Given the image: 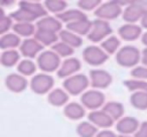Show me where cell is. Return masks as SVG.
Wrapping results in <instances>:
<instances>
[{"label":"cell","instance_id":"cell-5","mask_svg":"<svg viewBox=\"0 0 147 137\" xmlns=\"http://www.w3.org/2000/svg\"><path fill=\"white\" fill-rule=\"evenodd\" d=\"M113 29L109 21L98 19L93 20L92 29L88 35V39L92 43H102L109 36H111Z\"/></svg>","mask_w":147,"mask_h":137},{"label":"cell","instance_id":"cell-24","mask_svg":"<svg viewBox=\"0 0 147 137\" xmlns=\"http://www.w3.org/2000/svg\"><path fill=\"white\" fill-rule=\"evenodd\" d=\"M34 37L36 40H38L41 45L45 47V45H51L53 47L55 43H57L59 40V33L51 32V31L43 30V29H38L36 28L35 31Z\"/></svg>","mask_w":147,"mask_h":137},{"label":"cell","instance_id":"cell-11","mask_svg":"<svg viewBox=\"0 0 147 137\" xmlns=\"http://www.w3.org/2000/svg\"><path fill=\"white\" fill-rule=\"evenodd\" d=\"M82 67V63L77 57H67L61 63V67L57 70V76L59 79H67L76 75Z\"/></svg>","mask_w":147,"mask_h":137},{"label":"cell","instance_id":"cell-44","mask_svg":"<svg viewBox=\"0 0 147 137\" xmlns=\"http://www.w3.org/2000/svg\"><path fill=\"white\" fill-rule=\"evenodd\" d=\"M118 137H131L130 135H119Z\"/></svg>","mask_w":147,"mask_h":137},{"label":"cell","instance_id":"cell-32","mask_svg":"<svg viewBox=\"0 0 147 137\" xmlns=\"http://www.w3.org/2000/svg\"><path fill=\"white\" fill-rule=\"evenodd\" d=\"M10 17L16 22H30L32 23V21L38 20L35 16H33L31 13H29L28 11L24 10V9L18 7V9L15 11H13L12 13H10Z\"/></svg>","mask_w":147,"mask_h":137},{"label":"cell","instance_id":"cell-19","mask_svg":"<svg viewBox=\"0 0 147 137\" xmlns=\"http://www.w3.org/2000/svg\"><path fill=\"white\" fill-rule=\"evenodd\" d=\"M63 114L71 120H80L86 114V108L81 103L69 102L65 106Z\"/></svg>","mask_w":147,"mask_h":137},{"label":"cell","instance_id":"cell-9","mask_svg":"<svg viewBox=\"0 0 147 137\" xmlns=\"http://www.w3.org/2000/svg\"><path fill=\"white\" fill-rule=\"evenodd\" d=\"M90 85L96 90L107 89L113 82V77L109 72L102 69H94L89 73Z\"/></svg>","mask_w":147,"mask_h":137},{"label":"cell","instance_id":"cell-12","mask_svg":"<svg viewBox=\"0 0 147 137\" xmlns=\"http://www.w3.org/2000/svg\"><path fill=\"white\" fill-rule=\"evenodd\" d=\"M5 85L7 89L13 93H21L27 88L28 86V81L24 76L18 74V73H13L6 77L5 79Z\"/></svg>","mask_w":147,"mask_h":137},{"label":"cell","instance_id":"cell-18","mask_svg":"<svg viewBox=\"0 0 147 137\" xmlns=\"http://www.w3.org/2000/svg\"><path fill=\"white\" fill-rule=\"evenodd\" d=\"M69 93L61 88H57L51 90L47 95V101L51 105L55 107L65 106L69 103Z\"/></svg>","mask_w":147,"mask_h":137},{"label":"cell","instance_id":"cell-33","mask_svg":"<svg viewBox=\"0 0 147 137\" xmlns=\"http://www.w3.org/2000/svg\"><path fill=\"white\" fill-rule=\"evenodd\" d=\"M43 4L47 12L49 11V12L55 13V15L65 11V8L67 6V3L63 0H47V1H45Z\"/></svg>","mask_w":147,"mask_h":137},{"label":"cell","instance_id":"cell-14","mask_svg":"<svg viewBox=\"0 0 147 137\" xmlns=\"http://www.w3.org/2000/svg\"><path fill=\"white\" fill-rule=\"evenodd\" d=\"M140 127V123L134 117H123L117 121L116 130L120 133V135H130L135 134Z\"/></svg>","mask_w":147,"mask_h":137},{"label":"cell","instance_id":"cell-42","mask_svg":"<svg viewBox=\"0 0 147 137\" xmlns=\"http://www.w3.org/2000/svg\"><path fill=\"white\" fill-rule=\"evenodd\" d=\"M140 22H141V27H143V28L147 29V11L144 13L143 17L141 18Z\"/></svg>","mask_w":147,"mask_h":137},{"label":"cell","instance_id":"cell-43","mask_svg":"<svg viewBox=\"0 0 147 137\" xmlns=\"http://www.w3.org/2000/svg\"><path fill=\"white\" fill-rule=\"evenodd\" d=\"M141 41H142V43L145 45V47H147V30L145 31L142 34V36H141Z\"/></svg>","mask_w":147,"mask_h":137},{"label":"cell","instance_id":"cell-22","mask_svg":"<svg viewBox=\"0 0 147 137\" xmlns=\"http://www.w3.org/2000/svg\"><path fill=\"white\" fill-rule=\"evenodd\" d=\"M104 112H106L114 121H118L123 118L124 115V106L122 103L117 101H109L102 108Z\"/></svg>","mask_w":147,"mask_h":137},{"label":"cell","instance_id":"cell-16","mask_svg":"<svg viewBox=\"0 0 147 137\" xmlns=\"http://www.w3.org/2000/svg\"><path fill=\"white\" fill-rule=\"evenodd\" d=\"M36 28L43 30L51 31L55 33H59L63 30V22L57 16H47L42 17L35 23Z\"/></svg>","mask_w":147,"mask_h":137},{"label":"cell","instance_id":"cell-34","mask_svg":"<svg viewBox=\"0 0 147 137\" xmlns=\"http://www.w3.org/2000/svg\"><path fill=\"white\" fill-rule=\"evenodd\" d=\"M124 86L130 92H147V81L129 79L124 82Z\"/></svg>","mask_w":147,"mask_h":137},{"label":"cell","instance_id":"cell-41","mask_svg":"<svg viewBox=\"0 0 147 137\" xmlns=\"http://www.w3.org/2000/svg\"><path fill=\"white\" fill-rule=\"evenodd\" d=\"M141 63L143 65L147 67V47H144L141 51Z\"/></svg>","mask_w":147,"mask_h":137},{"label":"cell","instance_id":"cell-21","mask_svg":"<svg viewBox=\"0 0 147 137\" xmlns=\"http://www.w3.org/2000/svg\"><path fill=\"white\" fill-rule=\"evenodd\" d=\"M61 22H65L67 24L71 22H76V21L82 20V19H87L88 16L87 14L82 11L81 9H69V10L63 11V13L55 15Z\"/></svg>","mask_w":147,"mask_h":137},{"label":"cell","instance_id":"cell-28","mask_svg":"<svg viewBox=\"0 0 147 137\" xmlns=\"http://www.w3.org/2000/svg\"><path fill=\"white\" fill-rule=\"evenodd\" d=\"M121 40L119 39L118 36L116 35H111L108 38H106L104 41L101 43L100 47L106 51L108 55H113L117 53L118 51L121 49Z\"/></svg>","mask_w":147,"mask_h":137},{"label":"cell","instance_id":"cell-2","mask_svg":"<svg viewBox=\"0 0 147 137\" xmlns=\"http://www.w3.org/2000/svg\"><path fill=\"white\" fill-rule=\"evenodd\" d=\"M116 61L123 67L134 69L141 61V51L134 45H124L116 53Z\"/></svg>","mask_w":147,"mask_h":137},{"label":"cell","instance_id":"cell-1","mask_svg":"<svg viewBox=\"0 0 147 137\" xmlns=\"http://www.w3.org/2000/svg\"><path fill=\"white\" fill-rule=\"evenodd\" d=\"M130 2V1H129ZM129 2H123V1H107L102 2V4L94 11L95 16L98 19L102 20H113L118 18L120 15H122L123 4H129Z\"/></svg>","mask_w":147,"mask_h":137},{"label":"cell","instance_id":"cell-3","mask_svg":"<svg viewBox=\"0 0 147 137\" xmlns=\"http://www.w3.org/2000/svg\"><path fill=\"white\" fill-rule=\"evenodd\" d=\"M90 85V79L84 74H76L65 79L63 83V87L69 95L78 96L84 94Z\"/></svg>","mask_w":147,"mask_h":137},{"label":"cell","instance_id":"cell-37","mask_svg":"<svg viewBox=\"0 0 147 137\" xmlns=\"http://www.w3.org/2000/svg\"><path fill=\"white\" fill-rule=\"evenodd\" d=\"M101 4L100 0H81L78 2L79 8L82 11H95Z\"/></svg>","mask_w":147,"mask_h":137},{"label":"cell","instance_id":"cell-26","mask_svg":"<svg viewBox=\"0 0 147 137\" xmlns=\"http://www.w3.org/2000/svg\"><path fill=\"white\" fill-rule=\"evenodd\" d=\"M13 32L16 33L18 36L30 38V36H34L36 31V25L30 22H16L12 27Z\"/></svg>","mask_w":147,"mask_h":137},{"label":"cell","instance_id":"cell-40","mask_svg":"<svg viewBox=\"0 0 147 137\" xmlns=\"http://www.w3.org/2000/svg\"><path fill=\"white\" fill-rule=\"evenodd\" d=\"M96 137H118V135L113 131L109 130V129H104V130L98 132Z\"/></svg>","mask_w":147,"mask_h":137},{"label":"cell","instance_id":"cell-13","mask_svg":"<svg viewBox=\"0 0 147 137\" xmlns=\"http://www.w3.org/2000/svg\"><path fill=\"white\" fill-rule=\"evenodd\" d=\"M118 34L125 41H134L142 36V27L136 23H125L119 27Z\"/></svg>","mask_w":147,"mask_h":137},{"label":"cell","instance_id":"cell-25","mask_svg":"<svg viewBox=\"0 0 147 137\" xmlns=\"http://www.w3.org/2000/svg\"><path fill=\"white\" fill-rule=\"evenodd\" d=\"M59 40L63 43H67V45L71 47L73 49H77L83 45V38L80 35L76 34V33L71 32L69 29H63L61 32L59 33Z\"/></svg>","mask_w":147,"mask_h":137},{"label":"cell","instance_id":"cell-36","mask_svg":"<svg viewBox=\"0 0 147 137\" xmlns=\"http://www.w3.org/2000/svg\"><path fill=\"white\" fill-rule=\"evenodd\" d=\"M13 19L10 17V15H6L3 10H1V14H0V33L1 34H5L8 33V30L13 27Z\"/></svg>","mask_w":147,"mask_h":137},{"label":"cell","instance_id":"cell-10","mask_svg":"<svg viewBox=\"0 0 147 137\" xmlns=\"http://www.w3.org/2000/svg\"><path fill=\"white\" fill-rule=\"evenodd\" d=\"M43 47H45L34 37H30V38H25L21 43L19 47V53L26 59H32L37 57L39 53L43 51Z\"/></svg>","mask_w":147,"mask_h":137},{"label":"cell","instance_id":"cell-30","mask_svg":"<svg viewBox=\"0 0 147 137\" xmlns=\"http://www.w3.org/2000/svg\"><path fill=\"white\" fill-rule=\"evenodd\" d=\"M36 67L37 65H35V63L32 59H21L18 65H17V72H18V74L22 75L24 77H29L32 76L35 73Z\"/></svg>","mask_w":147,"mask_h":137},{"label":"cell","instance_id":"cell-4","mask_svg":"<svg viewBox=\"0 0 147 137\" xmlns=\"http://www.w3.org/2000/svg\"><path fill=\"white\" fill-rule=\"evenodd\" d=\"M36 65L43 73H47V74L55 72V71L57 72L61 65V57L51 49L43 51L36 57Z\"/></svg>","mask_w":147,"mask_h":137},{"label":"cell","instance_id":"cell-31","mask_svg":"<svg viewBox=\"0 0 147 137\" xmlns=\"http://www.w3.org/2000/svg\"><path fill=\"white\" fill-rule=\"evenodd\" d=\"M130 103L138 110H147V92H134L130 96Z\"/></svg>","mask_w":147,"mask_h":137},{"label":"cell","instance_id":"cell-15","mask_svg":"<svg viewBox=\"0 0 147 137\" xmlns=\"http://www.w3.org/2000/svg\"><path fill=\"white\" fill-rule=\"evenodd\" d=\"M88 119L97 128L100 127L103 129H108L112 127L113 123H114V120L103 110L91 111L88 115Z\"/></svg>","mask_w":147,"mask_h":137},{"label":"cell","instance_id":"cell-29","mask_svg":"<svg viewBox=\"0 0 147 137\" xmlns=\"http://www.w3.org/2000/svg\"><path fill=\"white\" fill-rule=\"evenodd\" d=\"M77 133L80 137H96L98 128L90 121H84L77 126Z\"/></svg>","mask_w":147,"mask_h":137},{"label":"cell","instance_id":"cell-20","mask_svg":"<svg viewBox=\"0 0 147 137\" xmlns=\"http://www.w3.org/2000/svg\"><path fill=\"white\" fill-rule=\"evenodd\" d=\"M93 21L87 19H82V20L76 21V22H71L67 24V29H69L71 32L76 33V34L80 35H87L88 36L90 33L91 29H92Z\"/></svg>","mask_w":147,"mask_h":137},{"label":"cell","instance_id":"cell-6","mask_svg":"<svg viewBox=\"0 0 147 137\" xmlns=\"http://www.w3.org/2000/svg\"><path fill=\"white\" fill-rule=\"evenodd\" d=\"M53 85H55V80L51 75L47 73H40L34 75L31 78L29 86L33 93L37 95H45L53 90Z\"/></svg>","mask_w":147,"mask_h":137},{"label":"cell","instance_id":"cell-39","mask_svg":"<svg viewBox=\"0 0 147 137\" xmlns=\"http://www.w3.org/2000/svg\"><path fill=\"white\" fill-rule=\"evenodd\" d=\"M134 137H147V121L141 123L139 129L134 134Z\"/></svg>","mask_w":147,"mask_h":137},{"label":"cell","instance_id":"cell-8","mask_svg":"<svg viewBox=\"0 0 147 137\" xmlns=\"http://www.w3.org/2000/svg\"><path fill=\"white\" fill-rule=\"evenodd\" d=\"M83 59L88 65L99 67L108 61L109 55L101 47L89 45L83 51Z\"/></svg>","mask_w":147,"mask_h":137},{"label":"cell","instance_id":"cell-35","mask_svg":"<svg viewBox=\"0 0 147 137\" xmlns=\"http://www.w3.org/2000/svg\"><path fill=\"white\" fill-rule=\"evenodd\" d=\"M51 49L55 51L59 57H65V59L71 57V55H73L74 51H75V49H73L71 47H69L67 43H63V41H61V40H59L57 43H55V45L51 47Z\"/></svg>","mask_w":147,"mask_h":137},{"label":"cell","instance_id":"cell-7","mask_svg":"<svg viewBox=\"0 0 147 137\" xmlns=\"http://www.w3.org/2000/svg\"><path fill=\"white\" fill-rule=\"evenodd\" d=\"M105 102H106L105 95L100 90H96V89L86 91L81 96V104L86 109H89L91 111H96L100 108H103L106 104Z\"/></svg>","mask_w":147,"mask_h":137},{"label":"cell","instance_id":"cell-27","mask_svg":"<svg viewBox=\"0 0 147 137\" xmlns=\"http://www.w3.org/2000/svg\"><path fill=\"white\" fill-rule=\"evenodd\" d=\"M0 61L2 65L6 67H12L14 65H18L20 61V53L16 49H8L3 51L1 53Z\"/></svg>","mask_w":147,"mask_h":137},{"label":"cell","instance_id":"cell-17","mask_svg":"<svg viewBox=\"0 0 147 137\" xmlns=\"http://www.w3.org/2000/svg\"><path fill=\"white\" fill-rule=\"evenodd\" d=\"M18 4H19L18 6L20 7V8L28 11L33 16L36 17L38 20L47 15V10L45 7V4H42V3H40V2L24 0V1H20Z\"/></svg>","mask_w":147,"mask_h":137},{"label":"cell","instance_id":"cell-38","mask_svg":"<svg viewBox=\"0 0 147 137\" xmlns=\"http://www.w3.org/2000/svg\"><path fill=\"white\" fill-rule=\"evenodd\" d=\"M132 78L137 80H144L147 81V67L145 65H137L134 69H132L130 72Z\"/></svg>","mask_w":147,"mask_h":137},{"label":"cell","instance_id":"cell-23","mask_svg":"<svg viewBox=\"0 0 147 137\" xmlns=\"http://www.w3.org/2000/svg\"><path fill=\"white\" fill-rule=\"evenodd\" d=\"M20 36L14 32L5 33L0 38V47L3 51H8V49H15L16 47H19L21 45Z\"/></svg>","mask_w":147,"mask_h":137}]
</instances>
